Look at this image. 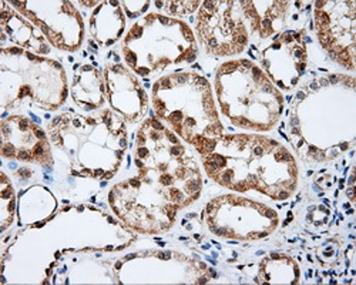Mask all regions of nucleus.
I'll return each instance as SVG.
<instances>
[{"label":"nucleus","mask_w":356,"mask_h":285,"mask_svg":"<svg viewBox=\"0 0 356 285\" xmlns=\"http://www.w3.org/2000/svg\"><path fill=\"white\" fill-rule=\"evenodd\" d=\"M205 173L234 191L255 190L275 202L298 186V165L282 142L259 134H222L201 156Z\"/></svg>","instance_id":"nucleus-1"},{"label":"nucleus","mask_w":356,"mask_h":285,"mask_svg":"<svg viewBox=\"0 0 356 285\" xmlns=\"http://www.w3.org/2000/svg\"><path fill=\"white\" fill-rule=\"evenodd\" d=\"M137 176L130 177L140 191L181 210L201 194L198 163L181 138L157 119L141 123L134 145Z\"/></svg>","instance_id":"nucleus-2"},{"label":"nucleus","mask_w":356,"mask_h":285,"mask_svg":"<svg viewBox=\"0 0 356 285\" xmlns=\"http://www.w3.org/2000/svg\"><path fill=\"white\" fill-rule=\"evenodd\" d=\"M47 136L66 154L73 174L93 179H113L129 147L126 122L110 108L95 116L63 113L47 124Z\"/></svg>","instance_id":"nucleus-3"},{"label":"nucleus","mask_w":356,"mask_h":285,"mask_svg":"<svg viewBox=\"0 0 356 285\" xmlns=\"http://www.w3.org/2000/svg\"><path fill=\"white\" fill-rule=\"evenodd\" d=\"M156 116L202 156L222 136L210 81L195 72H178L160 77L152 92Z\"/></svg>","instance_id":"nucleus-4"},{"label":"nucleus","mask_w":356,"mask_h":285,"mask_svg":"<svg viewBox=\"0 0 356 285\" xmlns=\"http://www.w3.org/2000/svg\"><path fill=\"white\" fill-rule=\"evenodd\" d=\"M216 95L221 113L243 130L270 131L284 110V96L274 81L245 59L220 66Z\"/></svg>","instance_id":"nucleus-5"},{"label":"nucleus","mask_w":356,"mask_h":285,"mask_svg":"<svg viewBox=\"0 0 356 285\" xmlns=\"http://www.w3.org/2000/svg\"><path fill=\"white\" fill-rule=\"evenodd\" d=\"M122 50L129 69L148 79L171 66L191 63L197 57V40L186 22L148 13L133 23Z\"/></svg>","instance_id":"nucleus-6"},{"label":"nucleus","mask_w":356,"mask_h":285,"mask_svg":"<svg viewBox=\"0 0 356 285\" xmlns=\"http://www.w3.org/2000/svg\"><path fill=\"white\" fill-rule=\"evenodd\" d=\"M0 73L3 110L26 103L43 110H57L66 100V72L60 63L46 57L17 47H5Z\"/></svg>","instance_id":"nucleus-7"},{"label":"nucleus","mask_w":356,"mask_h":285,"mask_svg":"<svg viewBox=\"0 0 356 285\" xmlns=\"http://www.w3.org/2000/svg\"><path fill=\"white\" fill-rule=\"evenodd\" d=\"M197 35L207 54L227 57L245 50L258 35V16L254 2H202L195 20Z\"/></svg>","instance_id":"nucleus-8"},{"label":"nucleus","mask_w":356,"mask_h":285,"mask_svg":"<svg viewBox=\"0 0 356 285\" xmlns=\"http://www.w3.org/2000/svg\"><path fill=\"white\" fill-rule=\"evenodd\" d=\"M207 227L218 237L259 240L278 227L280 217L268 206L238 195H221L209 203L204 213Z\"/></svg>","instance_id":"nucleus-9"},{"label":"nucleus","mask_w":356,"mask_h":285,"mask_svg":"<svg viewBox=\"0 0 356 285\" xmlns=\"http://www.w3.org/2000/svg\"><path fill=\"white\" fill-rule=\"evenodd\" d=\"M44 33L50 44L65 51H76L84 36V23L72 2H10Z\"/></svg>","instance_id":"nucleus-10"},{"label":"nucleus","mask_w":356,"mask_h":285,"mask_svg":"<svg viewBox=\"0 0 356 285\" xmlns=\"http://www.w3.org/2000/svg\"><path fill=\"white\" fill-rule=\"evenodd\" d=\"M110 206L127 225L141 234H161L172 227L177 209L141 194L127 179L113 187Z\"/></svg>","instance_id":"nucleus-11"},{"label":"nucleus","mask_w":356,"mask_h":285,"mask_svg":"<svg viewBox=\"0 0 356 285\" xmlns=\"http://www.w3.org/2000/svg\"><path fill=\"white\" fill-rule=\"evenodd\" d=\"M355 2H316L315 26L321 44L341 66L355 70Z\"/></svg>","instance_id":"nucleus-12"},{"label":"nucleus","mask_w":356,"mask_h":285,"mask_svg":"<svg viewBox=\"0 0 356 285\" xmlns=\"http://www.w3.org/2000/svg\"><path fill=\"white\" fill-rule=\"evenodd\" d=\"M2 156L40 165L53 164L46 131L23 116L2 120Z\"/></svg>","instance_id":"nucleus-13"},{"label":"nucleus","mask_w":356,"mask_h":285,"mask_svg":"<svg viewBox=\"0 0 356 285\" xmlns=\"http://www.w3.org/2000/svg\"><path fill=\"white\" fill-rule=\"evenodd\" d=\"M106 95L113 110L130 123L140 122L148 108V96L138 79L123 65L108 63L104 69Z\"/></svg>","instance_id":"nucleus-14"},{"label":"nucleus","mask_w":356,"mask_h":285,"mask_svg":"<svg viewBox=\"0 0 356 285\" xmlns=\"http://www.w3.org/2000/svg\"><path fill=\"white\" fill-rule=\"evenodd\" d=\"M278 39L285 54H282L280 49L273 43L270 49L264 50V54H271L273 59L275 57L277 60L265 62L264 67L273 79H275V83L280 84L281 88L291 89L302 76L307 66L305 44L295 32H285Z\"/></svg>","instance_id":"nucleus-15"},{"label":"nucleus","mask_w":356,"mask_h":285,"mask_svg":"<svg viewBox=\"0 0 356 285\" xmlns=\"http://www.w3.org/2000/svg\"><path fill=\"white\" fill-rule=\"evenodd\" d=\"M0 28H2V49L17 47L33 54L42 56L50 53V42L38 26L23 17L8 2L2 3Z\"/></svg>","instance_id":"nucleus-16"},{"label":"nucleus","mask_w":356,"mask_h":285,"mask_svg":"<svg viewBox=\"0 0 356 285\" xmlns=\"http://www.w3.org/2000/svg\"><path fill=\"white\" fill-rule=\"evenodd\" d=\"M70 93L83 110H100L107 97L104 74L93 65H81L73 76Z\"/></svg>","instance_id":"nucleus-17"},{"label":"nucleus","mask_w":356,"mask_h":285,"mask_svg":"<svg viewBox=\"0 0 356 285\" xmlns=\"http://www.w3.org/2000/svg\"><path fill=\"white\" fill-rule=\"evenodd\" d=\"M126 17L118 2H102L90 17V32L102 44H111L124 32Z\"/></svg>","instance_id":"nucleus-18"},{"label":"nucleus","mask_w":356,"mask_h":285,"mask_svg":"<svg viewBox=\"0 0 356 285\" xmlns=\"http://www.w3.org/2000/svg\"><path fill=\"white\" fill-rule=\"evenodd\" d=\"M259 278L261 282L266 284H296L300 278V268L289 256L273 255L262 261Z\"/></svg>","instance_id":"nucleus-19"},{"label":"nucleus","mask_w":356,"mask_h":285,"mask_svg":"<svg viewBox=\"0 0 356 285\" xmlns=\"http://www.w3.org/2000/svg\"><path fill=\"white\" fill-rule=\"evenodd\" d=\"M258 16V38L266 39L281 31L289 9L288 2H254Z\"/></svg>","instance_id":"nucleus-20"},{"label":"nucleus","mask_w":356,"mask_h":285,"mask_svg":"<svg viewBox=\"0 0 356 285\" xmlns=\"http://www.w3.org/2000/svg\"><path fill=\"white\" fill-rule=\"evenodd\" d=\"M0 203H2V231H6V228L12 225L15 217V206L16 198L12 181L6 174H2V191H0Z\"/></svg>","instance_id":"nucleus-21"},{"label":"nucleus","mask_w":356,"mask_h":285,"mask_svg":"<svg viewBox=\"0 0 356 285\" xmlns=\"http://www.w3.org/2000/svg\"><path fill=\"white\" fill-rule=\"evenodd\" d=\"M164 5H165L164 9L170 15L178 16V17H183L186 15H190L194 10L200 9V6H201L200 2H165Z\"/></svg>","instance_id":"nucleus-22"},{"label":"nucleus","mask_w":356,"mask_h":285,"mask_svg":"<svg viewBox=\"0 0 356 285\" xmlns=\"http://www.w3.org/2000/svg\"><path fill=\"white\" fill-rule=\"evenodd\" d=\"M122 5H124L126 15L131 19H136V17H140L148 9V6H150V2H145L144 6H141V8H137L140 5V2H123Z\"/></svg>","instance_id":"nucleus-23"}]
</instances>
